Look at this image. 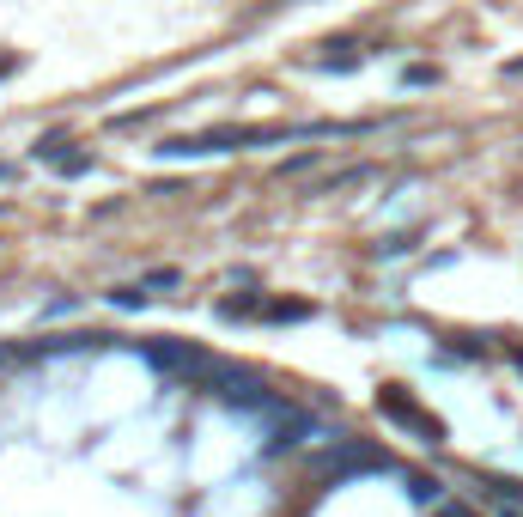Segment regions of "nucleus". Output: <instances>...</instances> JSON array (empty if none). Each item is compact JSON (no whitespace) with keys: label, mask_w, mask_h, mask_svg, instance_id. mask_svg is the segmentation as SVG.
Returning <instances> with one entry per match:
<instances>
[{"label":"nucleus","mask_w":523,"mask_h":517,"mask_svg":"<svg viewBox=\"0 0 523 517\" xmlns=\"http://www.w3.org/2000/svg\"><path fill=\"white\" fill-rule=\"evenodd\" d=\"M286 134H292L286 122H268V128H256V122H226V128H207V134L165 140L159 153H171V159H195V153H238V146H268V140H286Z\"/></svg>","instance_id":"obj_1"},{"label":"nucleus","mask_w":523,"mask_h":517,"mask_svg":"<svg viewBox=\"0 0 523 517\" xmlns=\"http://www.w3.org/2000/svg\"><path fill=\"white\" fill-rule=\"evenodd\" d=\"M146 365H153L159 378H171V384H183V390H201L207 378H213V353L207 347H195V341H177V335H165V341H146Z\"/></svg>","instance_id":"obj_2"},{"label":"nucleus","mask_w":523,"mask_h":517,"mask_svg":"<svg viewBox=\"0 0 523 517\" xmlns=\"http://www.w3.org/2000/svg\"><path fill=\"white\" fill-rule=\"evenodd\" d=\"M378 408H384V420H396V426L420 432L426 445H438V438H444V420H438L432 408H420V402H414L402 384H384V390H378Z\"/></svg>","instance_id":"obj_3"},{"label":"nucleus","mask_w":523,"mask_h":517,"mask_svg":"<svg viewBox=\"0 0 523 517\" xmlns=\"http://www.w3.org/2000/svg\"><path fill=\"white\" fill-rule=\"evenodd\" d=\"M390 457L384 451H371V445H353V438H341V445H329L323 451V481H341V475H359V469H384Z\"/></svg>","instance_id":"obj_4"},{"label":"nucleus","mask_w":523,"mask_h":517,"mask_svg":"<svg viewBox=\"0 0 523 517\" xmlns=\"http://www.w3.org/2000/svg\"><path fill=\"white\" fill-rule=\"evenodd\" d=\"M67 146H73V140H67V134H49V140H43V146H37V159H49V165H61V171H67V177H80V171H86V165H92V159H86V153H67Z\"/></svg>","instance_id":"obj_5"},{"label":"nucleus","mask_w":523,"mask_h":517,"mask_svg":"<svg viewBox=\"0 0 523 517\" xmlns=\"http://www.w3.org/2000/svg\"><path fill=\"white\" fill-rule=\"evenodd\" d=\"M262 317L268 323H298V317H311V305L305 299H280V305H262Z\"/></svg>","instance_id":"obj_6"},{"label":"nucleus","mask_w":523,"mask_h":517,"mask_svg":"<svg viewBox=\"0 0 523 517\" xmlns=\"http://www.w3.org/2000/svg\"><path fill=\"white\" fill-rule=\"evenodd\" d=\"M408 499H420V505L438 499V481H432V475H408Z\"/></svg>","instance_id":"obj_7"},{"label":"nucleus","mask_w":523,"mask_h":517,"mask_svg":"<svg viewBox=\"0 0 523 517\" xmlns=\"http://www.w3.org/2000/svg\"><path fill=\"white\" fill-rule=\"evenodd\" d=\"M116 305H128V311H140V305H146V292H140V286H122V292H116Z\"/></svg>","instance_id":"obj_8"},{"label":"nucleus","mask_w":523,"mask_h":517,"mask_svg":"<svg viewBox=\"0 0 523 517\" xmlns=\"http://www.w3.org/2000/svg\"><path fill=\"white\" fill-rule=\"evenodd\" d=\"M25 61H19V49H0V80H7V73H19Z\"/></svg>","instance_id":"obj_9"},{"label":"nucleus","mask_w":523,"mask_h":517,"mask_svg":"<svg viewBox=\"0 0 523 517\" xmlns=\"http://www.w3.org/2000/svg\"><path fill=\"white\" fill-rule=\"evenodd\" d=\"M438 517H475V511H463V505H444V511H438Z\"/></svg>","instance_id":"obj_10"},{"label":"nucleus","mask_w":523,"mask_h":517,"mask_svg":"<svg viewBox=\"0 0 523 517\" xmlns=\"http://www.w3.org/2000/svg\"><path fill=\"white\" fill-rule=\"evenodd\" d=\"M505 353H511V359H517V365H523V341H505Z\"/></svg>","instance_id":"obj_11"}]
</instances>
